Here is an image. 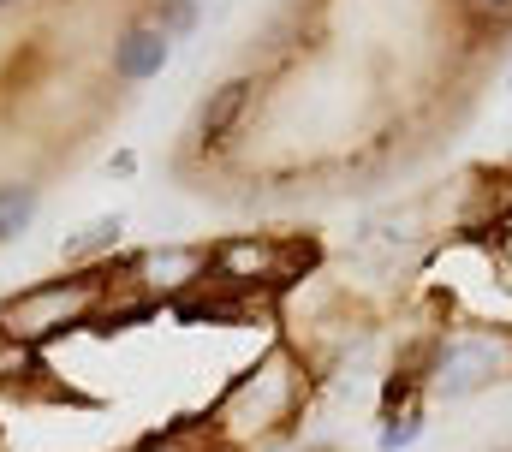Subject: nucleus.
I'll list each match as a JSON object with an SVG mask.
<instances>
[{
    "label": "nucleus",
    "mask_w": 512,
    "mask_h": 452,
    "mask_svg": "<svg viewBox=\"0 0 512 452\" xmlns=\"http://www.w3.org/2000/svg\"><path fill=\"white\" fill-rule=\"evenodd\" d=\"M423 435V411H405V417H387L382 429V452H405L411 441Z\"/></svg>",
    "instance_id": "1a4fd4ad"
},
{
    "label": "nucleus",
    "mask_w": 512,
    "mask_h": 452,
    "mask_svg": "<svg viewBox=\"0 0 512 452\" xmlns=\"http://www.w3.org/2000/svg\"><path fill=\"white\" fill-rule=\"evenodd\" d=\"M209 274H215V286H280L286 280V244H274V238H227L215 256H209Z\"/></svg>",
    "instance_id": "7ed1b4c3"
},
{
    "label": "nucleus",
    "mask_w": 512,
    "mask_h": 452,
    "mask_svg": "<svg viewBox=\"0 0 512 452\" xmlns=\"http://www.w3.org/2000/svg\"><path fill=\"white\" fill-rule=\"evenodd\" d=\"M108 274H114V262H108V268L66 274V280H48V286H30V292L6 298V304H0V339H12V345H36V339L60 334V328L90 322V316H96V304H102V280H108Z\"/></svg>",
    "instance_id": "f257e3e1"
},
{
    "label": "nucleus",
    "mask_w": 512,
    "mask_h": 452,
    "mask_svg": "<svg viewBox=\"0 0 512 452\" xmlns=\"http://www.w3.org/2000/svg\"><path fill=\"white\" fill-rule=\"evenodd\" d=\"M477 18H512V0H465Z\"/></svg>",
    "instance_id": "9d476101"
},
{
    "label": "nucleus",
    "mask_w": 512,
    "mask_h": 452,
    "mask_svg": "<svg viewBox=\"0 0 512 452\" xmlns=\"http://www.w3.org/2000/svg\"><path fill=\"white\" fill-rule=\"evenodd\" d=\"M167 54H173V42L155 24H131L126 36L114 42V78L120 84H149V78H161Z\"/></svg>",
    "instance_id": "39448f33"
},
{
    "label": "nucleus",
    "mask_w": 512,
    "mask_h": 452,
    "mask_svg": "<svg viewBox=\"0 0 512 452\" xmlns=\"http://www.w3.org/2000/svg\"><path fill=\"white\" fill-rule=\"evenodd\" d=\"M108 244H120V215H108V221H96L84 238H72L66 244V262H84V256H96V250H108Z\"/></svg>",
    "instance_id": "6e6552de"
},
{
    "label": "nucleus",
    "mask_w": 512,
    "mask_h": 452,
    "mask_svg": "<svg viewBox=\"0 0 512 452\" xmlns=\"http://www.w3.org/2000/svg\"><path fill=\"white\" fill-rule=\"evenodd\" d=\"M6 6H24V0H0V12H6Z\"/></svg>",
    "instance_id": "9b49d317"
},
{
    "label": "nucleus",
    "mask_w": 512,
    "mask_h": 452,
    "mask_svg": "<svg viewBox=\"0 0 512 452\" xmlns=\"http://www.w3.org/2000/svg\"><path fill=\"white\" fill-rule=\"evenodd\" d=\"M149 24L173 42V36H185V30L197 24V0H155V18H149Z\"/></svg>",
    "instance_id": "0eeeda50"
},
{
    "label": "nucleus",
    "mask_w": 512,
    "mask_h": 452,
    "mask_svg": "<svg viewBox=\"0 0 512 452\" xmlns=\"http://www.w3.org/2000/svg\"><path fill=\"white\" fill-rule=\"evenodd\" d=\"M36 209H42V191H36L30 179H6V185H0V244L18 238L24 226L36 221Z\"/></svg>",
    "instance_id": "423d86ee"
},
{
    "label": "nucleus",
    "mask_w": 512,
    "mask_h": 452,
    "mask_svg": "<svg viewBox=\"0 0 512 452\" xmlns=\"http://www.w3.org/2000/svg\"><path fill=\"white\" fill-rule=\"evenodd\" d=\"M256 84L251 72H239V78H227V84H215L209 96H203V108H197V149H227L233 143V131L245 125V113L256 108Z\"/></svg>",
    "instance_id": "20e7f679"
},
{
    "label": "nucleus",
    "mask_w": 512,
    "mask_h": 452,
    "mask_svg": "<svg viewBox=\"0 0 512 452\" xmlns=\"http://www.w3.org/2000/svg\"><path fill=\"white\" fill-rule=\"evenodd\" d=\"M507 369V345L495 334H459V339H441L435 345V363H429V387L447 393V399H465L489 381H501Z\"/></svg>",
    "instance_id": "f03ea898"
}]
</instances>
